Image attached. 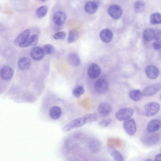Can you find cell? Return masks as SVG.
Here are the masks:
<instances>
[{
    "mask_svg": "<svg viewBox=\"0 0 161 161\" xmlns=\"http://www.w3.org/2000/svg\"><path fill=\"white\" fill-rule=\"evenodd\" d=\"M160 105L156 102H151L145 104L144 107V115L150 117L154 116L159 112L160 109Z\"/></svg>",
    "mask_w": 161,
    "mask_h": 161,
    "instance_id": "1",
    "label": "cell"
},
{
    "mask_svg": "<svg viewBox=\"0 0 161 161\" xmlns=\"http://www.w3.org/2000/svg\"><path fill=\"white\" fill-rule=\"evenodd\" d=\"M66 16L63 12L59 11L55 13L52 17L54 28L57 30H60L66 21Z\"/></svg>",
    "mask_w": 161,
    "mask_h": 161,
    "instance_id": "2",
    "label": "cell"
},
{
    "mask_svg": "<svg viewBox=\"0 0 161 161\" xmlns=\"http://www.w3.org/2000/svg\"><path fill=\"white\" fill-rule=\"evenodd\" d=\"M134 113L133 109L130 107L125 108H122L115 114L116 118L119 120L125 121L130 118L133 115Z\"/></svg>",
    "mask_w": 161,
    "mask_h": 161,
    "instance_id": "3",
    "label": "cell"
},
{
    "mask_svg": "<svg viewBox=\"0 0 161 161\" xmlns=\"http://www.w3.org/2000/svg\"><path fill=\"white\" fill-rule=\"evenodd\" d=\"M123 128L125 132L130 136L134 135L136 132V126L135 120L130 118L124 121L123 124Z\"/></svg>",
    "mask_w": 161,
    "mask_h": 161,
    "instance_id": "4",
    "label": "cell"
},
{
    "mask_svg": "<svg viewBox=\"0 0 161 161\" xmlns=\"http://www.w3.org/2000/svg\"><path fill=\"white\" fill-rule=\"evenodd\" d=\"M86 123V121L84 117L77 118L65 125L63 128V130L64 132H68L73 128L81 127Z\"/></svg>",
    "mask_w": 161,
    "mask_h": 161,
    "instance_id": "5",
    "label": "cell"
},
{
    "mask_svg": "<svg viewBox=\"0 0 161 161\" xmlns=\"http://www.w3.org/2000/svg\"><path fill=\"white\" fill-rule=\"evenodd\" d=\"M161 89V83H158L146 87L142 92L143 96L149 97L154 95Z\"/></svg>",
    "mask_w": 161,
    "mask_h": 161,
    "instance_id": "6",
    "label": "cell"
},
{
    "mask_svg": "<svg viewBox=\"0 0 161 161\" xmlns=\"http://www.w3.org/2000/svg\"><path fill=\"white\" fill-rule=\"evenodd\" d=\"M109 85L105 79L100 78L97 80L94 84V88L96 92L99 94L105 93L108 90Z\"/></svg>",
    "mask_w": 161,
    "mask_h": 161,
    "instance_id": "7",
    "label": "cell"
},
{
    "mask_svg": "<svg viewBox=\"0 0 161 161\" xmlns=\"http://www.w3.org/2000/svg\"><path fill=\"white\" fill-rule=\"evenodd\" d=\"M107 12L111 17L115 19L120 18L122 14V10L121 7L118 5L113 4L110 5L108 8Z\"/></svg>",
    "mask_w": 161,
    "mask_h": 161,
    "instance_id": "8",
    "label": "cell"
},
{
    "mask_svg": "<svg viewBox=\"0 0 161 161\" xmlns=\"http://www.w3.org/2000/svg\"><path fill=\"white\" fill-rule=\"evenodd\" d=\"M159 139V135L154 134L144 136L142 138V141L146 145L151 146L158 142Z\"/></svg>",
    "mask_w": 161,
    "mask_h": 161,
    "instance_id": "9",
    "label": "cell"
},
{
    "mask_svg": "<svg viewBox=\"0 0 161 161\" xmlns=\"http://www.w3.org/2000/svg\"><path fill=\"white\" fill-rule=\"evenodd\" d=\"M45 53L42 47L39 46H35L31 49L30 55L34 60H40L43 57Z\"/></svg>",
    "mask_w": 161,
    "mask_h": 161,
    "instance_id": "10",
    "label": "cell"
},
{
    "mask_svg": "<svg viewBox=\"0 0 161 161\" xmlns=\"http://www.w3.org/2000/svg\"><path fill=\"white\" fill-rule=\"evenodd\" d=\"M97 110L98 113L102 116L106 117L108 115L112 110L111 106L108 103L103 102L98 105Z\"/></svg>",
    "mask_w": 161,
    "mask_h": 161,
    "instance_id": "11",
    "label": "cell"
},
{
    "mask_svg": "<svg viewBox=\"0 0 161 161\" xmlns=\"http://www.w3.org/2000/svg\"><path fill=\"white\" fill-rule=\"evenodd\" d=\"M161 128V121L158 119L151 120L148 123L147 130L149 133H152L159 130Z\"/></svg>",
    "mask_w": 161,
    "mask_h": 161,
    "instance_id": "12",
    "label": "cell"
},
{
    "mask_svg": "<svg viewBox=\"0 0 161 161\" xmlns=\"http://www.w3.org/2000/svg\"><path fill=\"white\" fill-rule=\"evenodd\" d=\"M14 75V71L9 66H5L2 67L0 70V76L4 80H11Z\"/></svg>",
    "mask_w": 161,
    "mask_h": 161,
    "instance_id": "13",
    "label": "cell"
},
{
    "mask_svg": "<svg viewBox=\"0 0 161 161\" xmlns=\"http://www.w3.org/2000/svg\"><path fill=\"white\" fill-rule=\"evenodd\" d=\"M145 72L147 76L151 79L157 78L159 74V70L156 66L149 65L145 68Z\"/></svg>",
    "mask_w": 161,
    "mask_h": 161,
    "instance_id": "14",
    "label": "cell"
},
{
    "mask_svg": "<svg viewBox=\"0 0 161 161\" xmlns=\"http://www.w3.org/2000/svg\"><path fill=\"white\" fill-rule=\"evenodd\" d=\"M101 73V69L97 64L93 63L89 66L88 70L89 76L92 79H95L97 78Z\"/></svg>",
    "mask_w": 161,
    "mask_h": 161,
    "instance_id": "15",
    "label": "cell"
},
{
    "mask_svg": "<svg viewBox=\"0 0 161 161\" xmlns=\"http://www.w3.org/2000/svg\"><path fill=\"white\" fill-rule=\"evenodd\" d=\"M30 33L29 29L25 30L15 38L14 41V44L20 47L30 36Z\"/></svg>",
    "mask_w": 161,
    "mask_h": 161,
    "instance_id": "16",
    "label": "cell"
},
{
    "mask_svg": "<svg viewBox=\"0 0 161 161\" xmlns=\"http://www.w3.org/2000/svg\"><path fill=\"white\" fill-rule=\"evenodd\" d=\"M157 34V31L153 28H147L142 33V38L146 42H149L154 39Z\"/></svg>",
    "mask_w": 161,
    "mask_h": 161,
    "instance_id": "17",
    "label": "cell"
},
{
    "mask_svg": "<svg viewBox=\"0 0 161 161\" xmlns=\"http://www.w3.org/2000/svg\"><path fill=\"white\" fill-rule=\"evenodd\" d=\"M98 4L95 1H89L85 4L84 8L85 11L88 14H92L97 10Z\"/></svg>",
    "mask_w": 161,
    "mask_h": 161,
    "instance_id": "18",
    "label": "cell"
},
{
    "mask_svg": "<svg viewBox=\"0 0 161 161\" xmlns=\"http://www.w3.org/2000/svg\"><path fill=\"white\" fill-rule=\"evenodd\" d=\"M100 36L101 39L103 42L109 43L112 40L113 34L112 32L110 30L105 29L100 32Z\"/></svg>",
    "mask_w": 161,
    "mask_h": 161,
    "instance_id": "19",
    "label": "cell"
},
{
    "mask_svg": "<svg viewBox=\"0 0 161 161\" xmlns=\"http://www.w3.org/2000/svg\"><path fill=\"white\" fill-rule=\"evenodd\" d=\"M90 151L92 153H96L101 150L102 145L100 142L97 139H92L90 141L88 144Z\"/></svg>",
    "mask_w": 161,
    "mask_h": 161,
    "instance_id": "20",
    "label": "cell"
},
{
    "mask_svg": "<svg viewBox=\"0 0 161 161\" xmlns=\"http://www.w3.org/2000/svg\"><path fill=\"white\" fill-rule=\"evenodd\" d=\"M18 66L19 69L23 71L28 69L31 65V61L30 59L26 57H23L19 60Z\"/></svg>",
    "mask_w": 161,
    "mask_h": 161,
    "instance_id": "21",
    "label": "cell"
},
{
    "mask_svg": "<svg viewBox=\"0 0 161 161\" xmlns=\"http://www.w3.org/2000/svg\"><path fill=\"white\" fill-rule=\"evenodd\" d=\"M49 111V115L53 119H58L62 115V110L59 106H54L51 108Z\"/></svg>",
    "mask_w": 161,
    "mask_h": 161,
    "instance_id": "22",
    "label": "cell"
},
{
    "mask_svg": "<svg viewBox=\"0 0 161 161\" xmlns=\"http://www.w3.org/2000/svg\"><path fill=\"white\" fill-rule=\"evenodd\" d=\"M38 36L36 34H34L28 38L20 46L21 47H25L30 45L35 46L37 43Z\"/></svg>",
    "mask_w": 161,
    "mask_h": 161,
    "instance_id": "23",
    "label": "cell"
},
{
    "mask_svg": "<svg viewBox=\"0 0 161 161\" xmlns=\"http://www.w3.org/2000/svg\"><path fill=\"white\" fill-rule=\"evenodd\" d=\"M107 149L109 154L115 160L117 161H124L125 160L123 155L113 147H108Z\"/></svg>",
    "mask_w": 161,
    "mask_h": 161,
    "instance_id": "24",
    "label": "cell"
},
{
    "mask_svg": "<svg viewBox=\"0 0 161 161\" xmlns=\"http://www.w3.org/2000/svg\"><path fill=\"white\" fill-rule=\"evenodd\" d=\"M67 60L69 64L73 67H77L80 64V58L78 55L75 53L69 54L67 57Z\"/></svg>",
    "mask_w": 161,
    "mask_h": 161,
    "instance_id": "25",
    "label": "cell"
},
{
    "mask_svg": "<svg viewBox=\"0 0 161 161\" xmlns=\"http://www.w3.org/2000/svg\"><path fill=\"white\" fill-rule=\"evenodd\" d=\"M129 96L130 99L135 102L140 101L143 96L142 92L138 89L131 90L129 93Z\"/></svg>",
    "mask_w": 161,
    "mask_h": 161,
    "instance_id": "26",
    "label": "cell"
},
{
    "mask_svg": "<svg viewBox=\"0 0 161 161\" xmlns=\"http://www.w3.org/2000/svg\"><path fill=\"white\" fill-rule=\"evenodd\" d=\"M79 36L78 31L72 29L69 31L67 38V42L71 43L76 42Z\"/></svg>",
    "mask_w": 161,
    "mask_h": 161,
    "instance_id": "27",
    "label": "cell"
},
{
    "mask_svg": "<svg viewBox=\"0 0 161 161\" xmlns=\"http://www.w3.org/2000/svg\"><path fill=\"white\" fill-rule=\"evenodd\" d=\"M145 7V3L142 0H138L135 2L134 7L136 12L140 13L142 12Z\"/></svg>",
    "mask_w": 161,
    "mask_h": 161,
    "instance_id": "28",
    "label": "cell"
},
{
    "mask_svg": "<svg viewBox=\"0 0 161 161\" xmlns=\"http://www.w3.org/2000/svg\"><path fill=\"white\" fill-rule=\"evenodd\" d=\"M150 22L153 25L161 24V14L155 13L151 14L150 17Z\"/></svg>",
    "mask_w": 161,
    "mask_h": 161,
    "instance_id": "29",
    "label": "cell"
},
{
    "mask_svg": "<svg viewBox=\"0 0 161 161\" xmlns=\"http://www.w3.org/2000/svg\"><path fill=\"white\" fill-rule=\"evenodd\" d=\"M47 11V7L45 5L39 7L37 9L36 15L38 18H41L45 16Z\"/></svg>",
    "mask_w": 161,
    "mask_h": 161,
    "instance_id": "30",
    "label": "cell"
},
{
    "mask_svg": "<svg viewBox=\"0 0 161 161\" xmlns=\"http://www.w3.org/2000/svg\"><path fill=\"white\" fill-rule=\"evenodd\" d=\"M85 92L84 88L81 86H78L75 87L73 90L72 94L76 98H78Z\"/></svg>",
    "mask_w": 161,
    "mask_h": 161,
    "instance_id": "31",
    "label": "cell"
},
{
    "mask_svg": "<svg viewBox=\"0 0 161 161\" xmlns=\"http://www.w3.org/2000/svg\"><path fill=\"white\" fill-rule=\"evenodd\" d=\"M45 54L51 55L53 54L55 52V47L51 44H46L42 47Z\"/></svg>",
    "mask_w": 161,
    "mask_h": 161,
    "instance_id": "32",
    "label": "cell"
},
{
    "mask_svg": "<svg viewBox=\"0 0 161 161\" xmlns=\"http://www.w3.org/2000/svg\"><path fill=\"white\" fill-rule=\"evenodd\" d=\"M154 39L155 41L153 45V48L156 50H160L161 49V39L157 31L156 36Z\"/></svg>",
    "mask_w": 161,
    "mask_h": 161,
    "instance_id": "33",
    "label": "cell"
},
{
    "mask_svg": "<svg viewBox=\"0 0 161 161\" xmlns=\"http://www.w3.org/2000/svg\"><path fill=\"white\" fill-rule=\"evenodd\" d=\"M86 122H92L96 121L97 119V115L94 113L86 114L84 116Z\"/></svg>",
    "mask_w": 161,
    "mask_h": 161,
    "instance_id": "34",
    "label": "cell"
},
{
    "mask_svg": "<svg viewBox=\"0 0 161 161\" xmlns=\"http://www.w3.org/2000/svg\"><path fill=\"white\" fill-rule=\"evenodd\" d=\"M66 36V33L64 31H60L55 33L53 36V38L57 40H63Z\"/></svg>",
    "mask_w": 161,
    "mask_h": 161,
    "instance_id": "35",
    "label": "cell"
},
{
    "mask_svg": "<svg viewBox=\"0 0 161 161\" xmlns=\"http://www.w3.org/2000/svg\"><path fill=\"white\" fill-rule=\"evenodd\" d=\"M111 121L112 119H103L99 121L98 125L100 127H106L110 124Z\"/></svg>",
    "mask_w": 161,
    "mask_h": 161,
    "instance_id": "36",
    "label": "cell"
},
{
    "mask_svg": "<svg viewBox=\"0 0 161 161\" xmlns=\"http://www.w3.org/2000/svg\"><path fill=\"white\" fill-rule=\"evenodd\" d=\"M155 161H161V153L157 154L155 158Z\"/></svg>",
    "mask_w": 161,
    "mask_h": 161,
    "instance_id": "37",
    "label": "cell"
},
{
    "mask_svg": "<svg viewBox=\"0 0 161 161\" xmlns=\"http://www.w3.org/2000/svg\"><path fill=\"white\" fill-rule=\"evenodd\" d=\"M157 32L159 36H161V30L158 31Z\"/></svg>",
    "mask_w": 161,
    "mask_h": 161,
    "instance_id": "38",
    "label": "cell"
},
{
    "mask_svg": "<svg viewBox=\"0 0 161 161\" xmlns=\"http://www.w3.org/2000/svg\"><path fill=\"white\" fill-rule=\"evenodd\" d=\"M153 160L152 159H151L150 158L147 159L145 160V161H153Z\"/></svg>",
    "mask_w": 161,
    "mask_h": 161,
    "instance_id": "39",
    "label": "cell"
},
{
    "mask_svg": "<svg viewBox=\"0 0 161 161\" xmlns=\"http://www.w3.org/2000/svg\"><path fill=\"white\" fill-rule=\"evenodd\" d=\"M40 0L42 2H44L46 1L47 0Z\"/></svg>",
    "mask_w": 161,
    "mask_h": 161,
    "instance_id": "40",
    "label": "cell"
},
{
    "mask_svg": "<svg viewBox=\"0 0 161 161\" xmlns=\"http://www.w3.org/2000/svg\"><path fill=\"white\" fill-rule=\"evenodd\" d=\"M160 98L161 100V95H160Z\"/></svg>",
    "mask_w": 161,
    "mask_h": 161,
    "instance_id": "41",
    "label": "cell"
},
{
    "mask_svg": "<svg viewBox=\"0 0 161 161\" xmlns=\"http://www.w3.org/2000/svg\"><path fill=\"white\" fill-rule=\"evenodd\" d=\"M160 152H161V148H160Z\"/></svg>",
    "mask_w": 161,
    "mask_h": 161,
    "instance_id": "42",
    "label": "cell"
}]
</instances>
